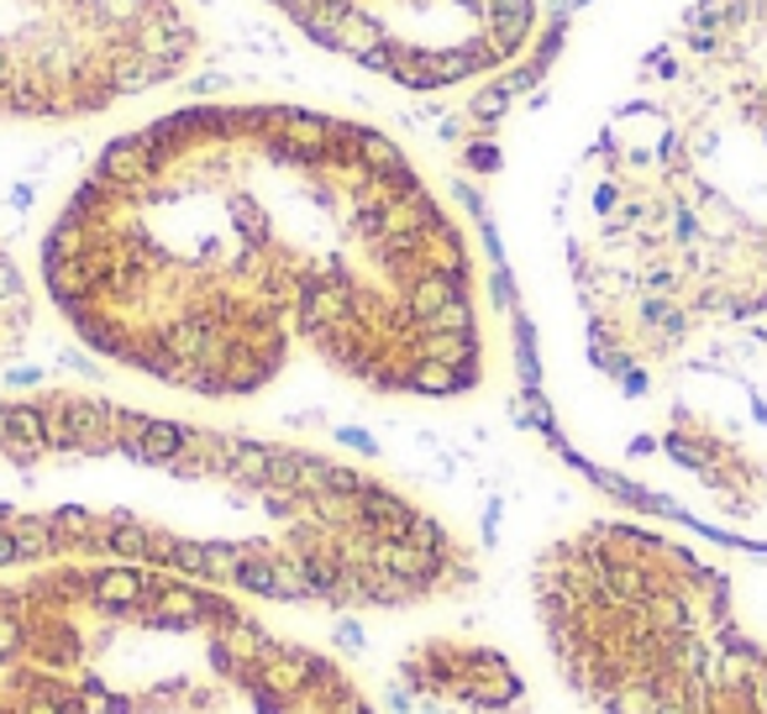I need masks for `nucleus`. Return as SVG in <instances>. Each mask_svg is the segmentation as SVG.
Segmentation results:
<instances>
[{"instance_id": "nucleus-5", "label": "nucleus", "mask_w": 767, "mask_h": 714, "mask_svg": "<svg viewBox=\"0 0 767 714\" xmlns=\"http://www.w3.org/2000/svg\"><path fill=\"white\" fill-rule=\"evenodd\" d=\"M90 599L101 610H137L142 599H147V573H142L137 562H116V568L90 578Z\"/></svg>"}, {"instance_id": "nucleus-3", "label": "nucleus", "mask_w": 767, "mask_h": 714, "mask_svg": "<svg viewBox=\"0 0 767 714\" xmlns=\"http://www.w3.org/2000/svg\"><path fill=\"white\" fill-rule=\"evenodd\" d=\"M201 59L205 27L190 0H0V121L111 116Z\"/></svg>"}, {"instance_id": "nucleus-7", "label": "nucleus", "mask_w": 767, "mask_h": 714, "mask_svg": "<svg viewBox=\"0 0 767 714\" xmlns=\"http://www.w3.org/2000/svg\"><path fill=\"white\" fill-rule=\"evenodd\" d=\"M147 594H153V610L158 620L168 625H190V620H201L211 610V599L201 589H190V583H163V578H147Z\"/></svg>"}, {"instance_id": "nucleus-1", "label": "nucleus", "mask_w": 767, "mask_h": 714, "mask_svg": "<svg viewBox=\"0 0 767 714\" xmlns=\"http://www.w3.org/2000/svg\"><path fill=\"white\" fill-rule=\"evenodd\" d=\"M95 353L195 395H247L310 341L342 374L452 399L484 337L458 221L379 126L205 100L90 163L42 247Z\"/></svg>"}, {"instance_id": "nucleus-12", "label": "nucleus", "mask_w": 767, "mask_h": 714, "mask_svg": "<svg viewBox=\"0 0 767 714\" xmlns=\"http://www.w3.org/2000/svg\"><path fill=\"white\" fill-rule=\"evenodd\" d=\"M342 714H374V710H364V704H347V710Z\"/></svg>"}, {"instance_id": "nucleus-8", "label": "nucleus", "mask_w": 767, "mask_h": 714, "mask_svg": "<svg viewBox=\"0 0 767 714\" xmlns=\"http://www.w3.org/2000/svg\"><path fill=\"white\" fill-rule=\"evenodd\" d=\"M458 694H463L468 704H484V710H494V704L515 698V677H510L494 656H479V662H473V673L458 683Z\"/></svg>"}, {"instance_id": "nucleus-6", "label": "nucleus", "mask_w": 767, "mask_h": 714, "mask_svg": "<svg viewBox=\"0 0 767 714\" xmlns=\"http://www.w3.org/2000/svg\"><path fill=\"white\" fill-rule=\"evenodd\" d=\"M27 310H32V295H27V284H21L17 263L6 258V247H0V353L27 332Z\"/></svg>"}, {"instance_id": "nucleus-9", "label": "nucleus", "mask_w": 767, "mask_h": 714, "mask_svg": "<svg viewBox=\"0 0 767 714\" xmlns=\"http://www.w3.org/2000/svg\"><path fill=\"white\" fill-rule=\"evenodd\" d=\"M310 673H316V667H310L305 656H274V662L253 677V688H263L268 698H289V694H300Z\"/></svg>"}, {"instance_id": "nucleus-4", "label": "nucleus", "mask_w": 767, "mask_h": 714, "mask_svg": "<svg viewBox=\"0 0 767 714\" xmlns=\"http://www.w3.org/2000/svg\"><path fill=\"white\" fill-rule=\"evenodd\" d=\"M305 38L400 90L500 74L536 38V0H263Z\"/></svg>"}, {"instance_id": "nucleus-11", "label": "nucleus", "mask_w": 767, "mask_h": 714, "mask_svg": "<svg viewBox=\"0 0 767 714\" xmlns=\"http://www.w3.org/2000/svg\"><path fill=\"white\" fill-rule=\"evenodd\" d=\"M21 714H59V704H48V698H32Z\"/></svg>"}, {"instance_id": "nucleus-2", "label": "nucleus", "mask_w": 767, "mask_h": 714, "mask_svg": "<svg viewBox=\"0 0 767 714\" xmlns=\"http://www.w3.org/2000/svg\"><path fill=\"white\" fill-rule=\"evenodd\" d=\"M546 132L584 368L626 452L767 531V0H594Z\"/></svg>"}, {"instance_id": "nucleus-10", "label": "nucleus", "mask_w": 767, "mask_h": 714, "mask_svg": "<svg viewBox=\"0 0 767 714\" xmlns=\"http://www.w3.org/2000/svg\"><path fill=\"white\" fill-rule=\"evenodd\" d=\"M21 635H27V631H21L17 615H0V662L21 652Z\"/></svg>"}]
</instances>
